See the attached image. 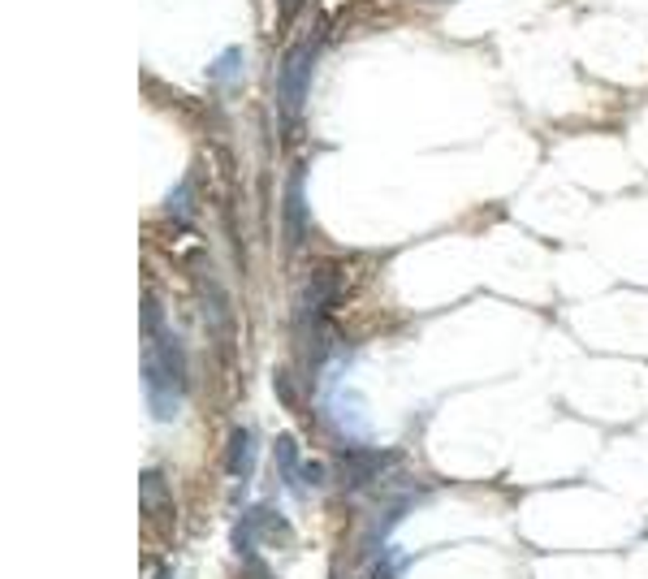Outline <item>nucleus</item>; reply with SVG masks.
Wrapping results in <instances>:
<instances>
[{
	"instance_id": "0eeeda50",
	"label": "nucleus",
	"mask_w": 648,
	"mask_h": 579,
	"mask_svg": "<svg viewBox=\"0 0 648 579\" xmlns=\"http://www.w3.org/2000/svg\"><path fill=\"white\" fill-rule=\"evenodd\" d=\"M398 554H385L380 562H372V571H368V579H398Z\"/></svg>"
},
{
	"instance_id": "39448f33",
	"label": "nucleus",
	"mask_w": 648,
	"mask_h": 579,
	"mask_svg": "<svg viewBox=\"0 0 648 579\" xmlns=\"http://www.w3.org/2000/svg\"><path fill=\"white\" fill-rule=\"evenodd\" d=\"M273 459H277V472H281V480H286V484H295V480L303 476V462H298V441L290 437V433H281V437L273 441Z\"/></svg>"
},
{
	"instance_id": "f257e3e1",
	"label": "nucleus",
	"mask_w": 648,
	"mask_h": 579,
	"mask_svg": "<svg viewBox=\"0 0 648 579\" xmlns=\"http://www.w3.org/2000/svg\"><path fill=\"white\" fill-rule=\"evenodd\" d=\"M315 52H320V43H298L295 52L281 61V74H277V108H281V121H286V126H295L298 113H303Z\"/></svg>"
},
{
	"instance_id": "6e6552de",
	"label": "nucleus",
	"mask_w": 648,
	"mask_h": 579,
	"mask_svg": "<svg viewBox=\"0 0 648 579\" xmlns=\"http://www.w3.org/2000/svg\"><path fill=\"white\" fill-rule=\"evenodd\" d=\"M351 5H359V0H324V14L333 18V14H342V9H351Z\"/></svg>"
},
{
	"instance_id": "f03ea898",
	"label": "nucleus",
	"mask_w": 648,
	"mask_h": 579,
	"mask_svg": "<svg viewBox=\"0 0 648 579\" xmlns=\"http://www.w3.org/2000/svg\"><path fill=\"white\" fill-rule=\"evenodd\" d=\"M307 238V212H303V182L290 178L286 186V242L290 247H303Z\"/></svg>"
},
{
	"instance_id": "7ed1b4c3",
	"label": "nucleus",
	"mask_w": 648,
	"mask_h": 579,
	"mask_svg": "<svg viewBox=\"0 0 648 579\" xmlns=\"http://www.w3.org/2000/svg\"><path fill=\"white\" fill-rule=\"evenodd\" d=\"M143 510H147V515H160L164 528H174V506H169V489H164V476H160V472H143Z\"/></svg>"
},
{
	"instance_id": "423d86ee",
	"label": "nucleus",
	"mask_w": 648,
	"mask_h": 579,
	"mask_svg": "<svg viewBox=\"0 0 648 579\" xmlns=\"http://www.w3.org/2000/svg\"><path fill=\"white\" fill-rule=\"evenodd\" d=\"M238 70H242V52H238V48H230V52L212 65V79H238Z\"/></svg>"
},
{
	"instance_id": "20e7f679",
	"label": "nucleus",
	"mask_w": 648,
	"mask_h": 579,
	"mask_svg": "<svg viewBox=\"0 0 648 579\" xmlns=\"http://www.w3.org/2000/svg\"><path fill=\"white\" fill-rule=\"evenodd\" d=\"M225 472L238 476V480L251 472V433H247V428H234V433H230V445H225Z\"/></svg>"
}]
</instances>
